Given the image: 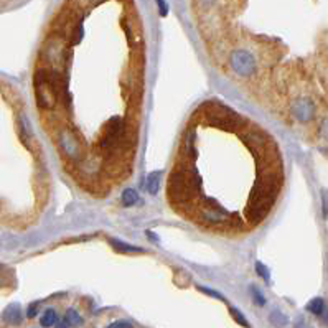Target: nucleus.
Returning a JSON list of instances; mask_svg holds the SVG:
<instances>
[{"instance_id": "16", "label": "nucleus", "mask_w": 328, "mask_h": 328, "mask_svg": "<svg viewBox=\"0 0 328 328\" xmlns=\"http://www.w3.org/2000/svg\"><path fill=\"white\" fill-rule=\"evenodd\" d=\"M54 328H69V326L66 323V320H60V322L54 323Z\"/></svg>"}, {"instance_id": "14", "label": "nucleus", "mask_w": 328, "mask_h": 328, "mask_svg": "<svg viewBox=\"0 0 328 328\" xmlns=\"http://www.w3.org/2000/svg\"><path fill=\"white\" fill-rule=\"evenodd\" d=\"M36 312H38V303H33V305H30V307H28V312H27L28 318H33V317L36 315Z\"/></svg>"}, {"instance_id": "12", "label": "nucleus", "mask_w": 328, "mask_h": 328, "mask_svg": "<svg viewBox=\"0 0 328 328\" xmlns=\"http://www.w3.org/2000/svg\"><path fill=\"white\" fill-rule=\"evenodd\" d=\"M107 328H134V325L126 322V320H117V322L111 323Z\"/></svg>"}, {"instance_id": "8", "label": "nucleus", "mask_w": 328, "mask_h": 328, "mask_svg": "<svg viewBox=\"0 0 328 328\" xmlns=\"http://www.w3.org/2000/svg\"><path fill=\"white\" fill-rule=\"evenodd\" d=\"M137 200H139V197H137V193H136L134 190H130V188L124 190V193H122V201H124V205H126V206H132Z\"/></svg>"}, {"instance_id": "17", "label": "nucleus", "mask_w": 328, "mask_h": 328, "mask_svg": "<svg viewBox=\"0 0 328 328\" xmlns=\"http://www.w3.org/2000/svg\"><path fill=\"white\" fill-rule=\"evenodd\" d=\"M0 2H9V0H0Z\"/></svg>"}, {"instance_id": "9", "label": "nucleus", "mask_w": 328, "mask_h": 328, "mask_svg": "<svg viewBox=\"0 0 328 328\" xmlns=\"http://www.w3.org/2000/svg\"><path fill=\"white\" fill-rule=\"evenodd\" d=\"M271 322L274 323L276 326H285L288 323V320H287L285 315H282L280 312L276 310V312H272V314H271Z\"/></svg>"}, {"instance_id": "15", "label": "nucleus", "mask_w": 328, "mask_h": 328, "mask_svg": "<svg viewBox=\"0 0 328 328\" xmlns=\"http://www.w3.org/2000/svg\"><path fill=\"white\" fill-rule=\"evenodd\" d=\"M257 272H259V274L262 276V277H265V279H269V274H267V271L264 269V265L262 264H259L257 262Z\"/></svg>"}, {"instance_id": "1", "label": "nucleus", "mask_w": 328, "mask_h": 328, "mask_svg": "<svg viewBox=\"0 0 328 328\" xmlns=\"http://www.w3.org/2000/svg\"><path fill=\"white\" fill-rule=\"evenodd\" d=\"M211 58L238 80H259L284 56L285 46L276 38L231 25L205 42Z\"/></svg>"}, {"instance_id": "2", "label": "nucleus", "mask_w": 328, "mask_h": 328, "mask_svg": "<svg viewBox=\"0 0 328 328\" xmlns=\"http://www.w3.org/2000/svg\"><path fill=\"white\" fill-rule=\"evenodd\" d=\"M190 5L203 42H208L234 25L247 0H190Z\"/></svg>"}, {"instance_id": "4", "label": "nucleus", "mask_w": 328, "mask_h": 328, "mask_svg": "<svg viewBox=\"0 0 328 328\" xmlns=\"http://www.w3.org/2000/svg\"><path fill=\"white\" fill-rule=\"evenodd\" d=\"M307 310L308 312H312V314L314 315H323V312H325V302H323V299H314L310 303H308V307H307Z\"/></svg>"}, {"instance_id": "10", "label": "nucleus", "mask_w": 328, "mask_h": 328, "mask_svg": "<svg viewBox=\"0 0 328 328\" xmlns=\"http://www.w3.org/2000/svg\"><path fill=\"white\" fill-rule=\"evenodd\" d=\"M111 243H112V246H114L115 249H119L121 253H126V251H127V253H134V251H139V253H140V251H142V249H139V247H132V246L122 244V243H121V244H117L115 241H111Z\"/></svg>"}, {"instance_id": "11", "label": "nucleus", "mask_w": 328, "mask_h": 328, "mask_svg": "<svg viewBox=\"0 0 328 328\" xmlns=\"http://www.w3.org/2000/svg\"><path fill=\"white\" fill-rule=\"evenodd\" d=\"M229 312H231V315L234 317V320H236V322H238V323H241V325H243V326H249V323H247V320L244 318V315H243V314H241V312H238L236 308H231Z\"/></svg>"}, {"instance_id": "3", "label": "nucleus", "mask_w": 328, "mask_h": 328, "mask_svg": "<svg viewBox=\"0 0 328 328\" xmlns=\"http://www.w3.org/2000/svg\"><path fill=\"white\" fill-rule=\"evenodd\" d=\"M2 318L5 320L7 323L10 325H20L22 323V312H20V307L18 305H10L9 308H7L4 312Z\"/></svg>"}, {"instance_id": "6", "label": "nucleus", "mask_w": 328, "mask_h": 328, "mask_svg": "<svg viewBox=\"0 0 328 328\" xmlns=\"http://www.w3.org/2000/svg\"><path fill=\"white\" fill-rule=\"evenodd\" d=\"M58 322V315H56V312H54L53 308H48V310H45V314L42 315V325L43 326H54V323Z\"/></svg>"}, {"instance_id": "7", "label": "nucleus", "mask_w": 328, "mask_h": 328, "mask_svg": "<svg viewBox=\"0 0 328 328\" xmlns=\"http://www.w3.org/2000/svg\"><path fill=\"white\" fill-rule=\"evenodd\" d=\"M159 188H160V175L159 173L148 175V178H147V190H148V193L155 195L159 191Z\"/></svg>"}, {"instance_id": "5", "label": "nucleus", "mask_w": 328, "mask_h": 328, "mask_svg": "<svg viewBox=\"0 0 328 328\" xmlns=\"http://www.w3.org/2000/svg\"><path fill=\"white\" fill-rule=\"evenodd\" d=\"M65 320H66L68 326H80V325L83 323V318H81V315L78 314V312H76L74 308H69V310L66 312Z\"/></svg>"}, {"instance_id": "13", "label": "nucleus", "mask_w": 328, "mask_h": 328, "mask_svg": "<svg viewBox=\"0 0 328 328\" xmlns=\"http://www.w3.org/2000/svg\"><path fill=\"white\" fill-rule=\"evenodd\" d=\"M254 300L257 302V305H264V303H265V299H264V297L259 294V291H257V288H254Z\"/></svg>"}]
</instances>
